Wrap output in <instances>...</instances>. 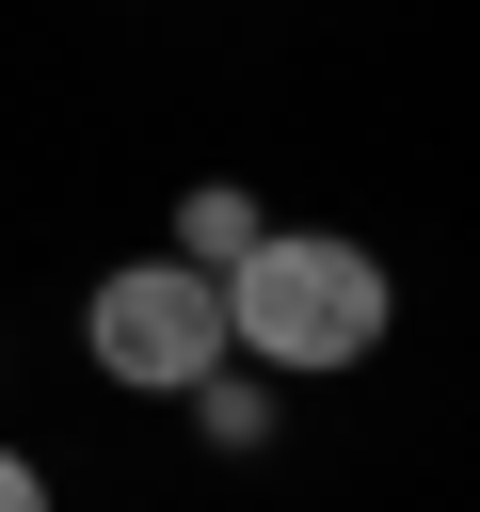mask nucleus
<instances>
[{
    "instance_id": "obj_1",
    "label": "nucleus",
    "mask_w": 480,
    "mask_h": 512,
    "mask_svg": "<svg viewBox=\"0 0 480 512\" xmlns=\"http://www.w3.org/2000/svg\"><path fill=\"white\" fill-rule=\"evenodd\" d=\"M208 288H224V352H256V368H288V384L368 368V352L400 336V272H384L368 240H336V224H256V256L208 272Z\"/></svg>"
},
{
    "instance_id": "obj_2",
    "label": "nucleus",
    "mask_w": 480,
    "mask_h": 512,
    "mask_svg": "<svg viewBox=\"0 0 480 512\" xmlns=\"http://www.w3.org/2000/svg\"><path fill=\"white\" fill-rule=\"evenodd\" d=\"M80 352H96V384H128V400H192V384L224 368V288L176 272V256H128V272H96Z\"/></svg>"
},
{
    "instance_id": "obj_5",
    "label": "nucleus",
    "mask_w": 480,
    "mask_h": 512,
    "mask_svg": "<svg viewBox=\"0 0 480 512\" xmlns=\"http://www.w3.org/2000/svg\"><path fill=\"white\" fill-rule=\"evenodd\" d=\"M0 512H48V464L32 448H0Z\"/></svg>"
},
{
    "instance_id": "obj_3",
    "label": "nucleus",
    "mask_w": 480,
    "mask_h": 512,
    "mask_svg": "<svg viewBox=\"0 0 480 512\" xmlns=\"http://www.w3.org/2000/svg\"><path fill=\"white\" fill-rule=\"evenodd\" d=\"M256 224H272V208H256L240 176H192V192H176V272H240Z\"/></svg>"
},
{
    "instance_id": "obj_4",
    "label": "nucleus",
    "mask_w": 480,
    "mask_h": 512,
    "mask_svg": "<svg viewBox=\"0 0 480 512\" xmlns=\"http://www.w3.org/2000/svg\"><path fill=\"white\" fill-rule=\"evenodd\" d=\"M192 432H208V448H272V384H224V368H208V384H192Z\"/></svg>"
}]
</instances>
